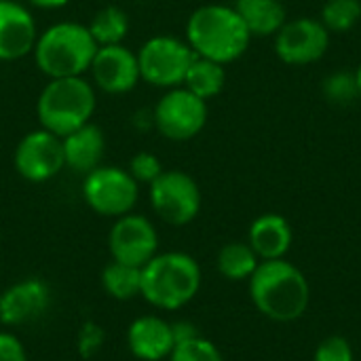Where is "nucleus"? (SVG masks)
<instances>
[{
    "label": "nucleus",
    "instance_id": "nucleus-11",
    "mask_svg": "<svg viewBox=\"0 0 361 361\" xmlns=\"http://www.w3.org/2000/svg\"><path fill=\"white\" fill-rule=\"evenodd\" d=\"M108 250L112 260L142 269L159 254V233L146 216L131 212L112 224Z\"/></svg>",
    "mask_w": 361,
    "mask_h": 361
},
{
    "label": "nucleus",
    "instance_id": "nucleus-16",
    "mask_svg": "<svg viewBox=\"0 0 361 361\" xmlns=\"http://www.w3.org/2000/svg\"><path fill=\"white\" fill-rule=\"evenodd\" d=\"M127 347L142 361L167 360L176 347L173 326L159 315H142L127 328Z\"/></svg>",
    "mask_w": 361,
    "mask_h": 361
},
{
    "label": "nucleus",
    "instance_id": "nucleus-10",
    "mask_svg": "<svg viewBox=\"0 0 361 361\" xmlns=\"http://www.w3.org/2000/svg\"><path fill=\"white\" fill-rule=\"evenodd\" d=\"M13 165L27 182L42 184L53 180L66 167L61 137L42 127L25 133L15 148Z\"/></svg>",
    "mask_w": 361,
    "mask_h": 361
},
{
    "label": "nucleus",
    "instance_id": "nucleus-21",
    "mask_svg": "<svg viewBox=\"0 0 361 361\" xmlns=\"http://www.w3.org/2000/svg\"><path fill=\"white\" fill-rule=\"evenodd\" d=\"M260 258L245 241H231L218 252V273L228 281H250L258 269Z\"/></svg>",
    "mask_w": 361,
    "mask_h": 361
},
{
    "label": "nucleus",
    "instance_id": "nucleus-30",
    "mask_svg": "<svg viewBox=\"0 0 361 361\" xmlns=\"http://www.w3.org/2000/svg\"><path fill=\"white\" fill-rule=\"evenodd\" d=\"M0 361H27L23 343L11 332H0Z\"/></svg>",
    "mask_w": 361,
    "mask_h": 361
},
{
    "label": "nucleus",
    "instance_id": "nucleus-32",
    "mask_svg": "<svg viewBox=\"0 0 361 361\" xmlns=\"http://www.w3.org/2000/svg\"><path fill=\"white\" fill-rule=\"evenodd\" d=\"M355 80H357V89H360V97H361V63H360V68L355 70Z\"/></svg>",
    "mask_w": 361,
    "mask_h": 361
},
{
    "label": "nucleus",
    "instance_id": "nucleus-22",
    "mask_svg": "<svg viewBox=\"0 0 361 361\" xmlns=\"http://www.w3.org/2000/svg\"><path fill=\"white\" fill-rule=\"evenodd\" d=\"M87 27L93 40L97 42V47L123 44V40L129 34V15L123 8L110 4V6L99 8Z\"/></svg>",
    "mask_w": 361,
    "mask_h": 361
},
{
    "label": "nucleus",
    "instance_id": "nucleus-8",
    "mask_svg": "<svg viewBox=\"0 0 361 361\" xmlns=\"http://www.w3.org/2000/svg\"><path fill=\"white\" fill-rule=\"evenodd\" d=\"M150 205L154 214L171 226L190 224L201 212V188L192 176L180 169L163 171L150 184Z\"/></svg>",
    "mask_w": 361,
    "mask_h": 361
},
{
    "label": "nucleus",
    "instance_id": "nucleus-33",
    "mask_svg": "<svg viewBox=\"0 0 361 361\" xmlns=\"http://www.w3.org/2000/svg\"><path fill=\"white\" fill-rule=\"evenodd\" d=\"M0 275H2V264H0Z\"/></svg>",
    "mask_w": 361,
    "mask_h": 361
},
{
    "label": "nucleus",
    "instance_id": "nucleus-23",
    "mask_svg": "<svg viewBox=\"0 0 361 361\" xmlns=\"http://www.w3.org/2000/svg\"><path fill=\"white\" fill-rule=\"evenodd\" d=\"M102 286L114 300H133L142 290V269L112 260L102 271Z\"/></svg>",
    "mask_w": 361,
    "mask_h": 361
},
{
    "label": "nucleus",
    "instance_id": "nucleus-6",
    "mask_svg": "<svg viewBox=\"0 0 361 361\" xmlns=\"http://www.w3.org/2000/svg\"><path fill=\"white\" fill-rule=\"evenodd\" d=\"M135 55L140 78L159 89L182 87L195 59V51L188 47V42L169 34L148 38Z\"/></svg>",
    "mask_w": 361,
    "mask_h": 361
},
{
    "label": "nucleus",
    "instance_id": "nucleus-3",
    "mask_svg": "<svg viewBox=\"0 0 361 361\" xmlns=\"http://www.w3.org/2000/svg\"><path fill=\"white\" fill-rule=\"evenodd\" d=\"M201 267L186 252L157 254L142 267L140 296L159 311H178L201 290Z\"/></svg>",
    "mask_w": 361,
    "mask_h": 361
},
{
    "label": "nucleus",
    "instance_id": "nucleus-5",
    "mask_svg": "<svg viewBox=\"0 0 361 361\" xmlns=\"http://www.w3.org/2000/svg\"><path fill=\"white\" fill-rule=\"evenodd\" d=\"M95 104V89L87 78H51L49 85L40 91L36 114L42 129L63 137L74 129L91 123Z\"/></svg>",
    "mask_w": 361,
    "mask_h": 361
},
{
    "label": "nucleus",
    "instance_id": "nucleus-12",
    "mask_svg": "<svg viewBox=\"0 0 361 361\" xmlns=\"http://www.w3.org/2000/svg\"><path fill=\"white\" fill-rule=\"evenodd\" d=\"M330 47L328 27L313 17L286 21L275 34V53L288 66H309L319 61Z\"/></svg>",
    "mask_w": 361,
    "mask_h": 361
},
{
    "label": "nucleus",
    "instance_id": "nucleus-14",
    "mask_svg": "<svg viewBox=\"0 0 361 361\" xmlns=\"http://www.w3.org/2000/svg\"><path fill=\"white\" fill-rule=\"evenodd\" d=\"M89 72L93 74L95 85L110 95L129 93L142 80L137 55L125 44L99 47L91 61Z\"/></svg>",
    "mask_w": 361,
    "mask_h": 361
},
{
    "label": "nucleus",
    "instance_id": "nucleus-18",
    "mask_svg": "<svg viewBox=\"0 0 361 361\" xmlns=\"http://www.w3.org/2000/svg\"><path fill=\"white\" fill-rule=\"evenodd\" d=\"M294 241V231L290 222L279 214L258 216L247 233V243L260 260L286 258Z\"/></svg>",
    "mask_w": 361,
    "mask_h": 361
},
{
    "label": "nucleus",
    "instance_id": "nucleus-31",
    "mask_svg": "<svg viewBox=\"0 0 361 361\" xmlns=\"http://www.w3.org/2000/svg\"><path fill=\"white\" fill-rule=\"evenodd\" d=\"M70 0H30V4L38 6V8H61L66 6Z\"/></svg>",
    "mask_w": 361,
    "mask_h": 361
},
{
    "label": "nucleus",
    "instance_id": "nucleus-9",
    "mask_svg": "<svg viewBox=\"0 0 361 361\" xmlns=\"http://www.w3.org/2000/svg\"><path fill=\"white\" fill-rule=\"evenodd\" d=\"M159 133L171 142H188L197 137L207 123V102L190 93L186 87L167 89L152 112Z\"/></svg>",
    "mask_w": 361,
    "mask_h": 361
},
{
    "label": "nucleus",
    "instance_id": "nucleus-17",
    "mask_svg": "<svg viewBox=\"0 0 361 361\" xmlns=\"http://www.w3.org/2000/svg\"><path fill=\"white\" fill-rule=\"evenodd\" d=\"M61 148H63L66 167H70L76 173L87 176L89 171L102 165V159L106 152V137L97 125L87 123L74 129L72 133L63 135Z\"/></svg>",
    "mask_w": 361,
    "mask_h": 361
},
{
    "label": "nucleus",
    "instance_id": "nucleus-15",
    "mask_svg": "<svg viewBox=\"0 0 361 361\" xmlns=\"http://www.w3.org/2000/svg\"><path fill=\"white\" fill-rule=\"evenodd\" d=\"M38 38L32 13L13 0H0V61H15L34 51Z\"/></svg>",
    "mask_w": 361,
    "mask_h": 361
},
{
    "label": "nucleus",
    "instance_id": "nucleus-2",
    "mask_svg": "<svg viewBox=\"0 0 361 361\" xmlns=\"http://www.w3.org/2000/svg\"><path fill=\"white\" fill-rule=\"evenodd\" d=\"M252 38L235 6L203 4L186 21V42L195 55L222 66L237 61L247 51Z\"/></svg>",
    "mask_w": 361,
    "mask_h": 361
},
{
    "label": "nucleus",
    "instance_id": "nucleus-4",
    "mask_svg": "<svg viewBox=\"0 0 361 361\" xmlns=\"http://www.w3.org/2000/svg\"><path fill=\"white\" fill-rule=\"evenodd\" d=\"M97 49L99 47L87 25L76 21H59L38 34L34 59L49 80L72 78L82 76L91 68Z\"/></svg>",
    "mask_w": 361,
    "mask_h": 361
},
{
    "label": "nucleus",
    "instance_id": "nucleus-29",
    "mask_svg": "<svg viewBox=\"0 0 361 361\" xmlns=\"http://www.w3.org/2000/svg\"><path fill=\"white\" fill-rule=\"evenodd\" d=\"M104 328L95 322H85L78 330V338H76V347H78V353L80 357L89 360L93 355H97L104 347Z\"/></svg>",
    "mask_w": 361,
    "mask_h": 361
},
{
    "label": "nucleus",
    "instance_id": "nucleus-26",
    "mask_svg": "<svg viewBox=\"0 0 361 361\" xmlns=\"http://www.w3.org/2000/svg\"><path fill=\"white\" fill-rule=\"evenodd\" d=\"M169 361H224L220 349L203 338L201 334L192 336V338H186V341H178L171 355L167 357Z\"/></svg>",
    "mask_w": 361,
    "mask_h": 361
},
{
    "label": "nucleus",
    "instance_id": "nucleus-13",
    "mask_svg": "<svg viewBox=\"0 0 361 361\" xmlns=\"http://www.w3.org/2000/svg\"><path fill=\"white\" fill-rule=\"evenodd\" d=\"M51 288L40 277H25L0 294V324L8 328L40 319L51 307Z\"/></svg>",
    "mask_w": 361,
    "mask_h": 361
},
{
    "label": "nucleus",
    "instance_id": "nucleus-24",
    "mask_svg": "<svg viewBox=\"0 0 361 361\" xmlns=\"http://www.w3.org/2000/svg\"><path fill=\"white\" fill-rule=\"evenodd\" d=\"M361 19V0H326L322 6V23L328 32H349Z\"/></svg>",
    "mask_w": 361,
    "mask_h": 361
},
{
    "label": "nucleus",
    "instance_id": "nucleus-25",
    "mask_svg": "<svg viewBox=\"0 0 361 361\" xmlns=\"http://www.w3.org/2000/svg\"><path fill=\"white\" fill-rule=\"evenodd\" d=\"M322 91H324V97L330 104H334V106H351L360 97L355 72L336 70V72L328 74L324 78V82H322Z\"/></svg>",
    "mask_w": 361,
    "mask_h": 361
},
{
    "label": "nucleus",
    "instance_id": "nucleus-19",
    "mask_svg": "<svg viewBox=\"0 0 361 361\" xmlns=\"http://www.w3.org/2000/svg\"><path fill=\"white\" fill-rule=\"evenodd\" d=\"M235 11L245 21L252 36H275L288 21L281 0H235Z\"/></svg>",
    "mask_w": 361,
    "mask_h": 361
},
{
    "label": "nucleus",
    "instance_id": "nucleus-1",
    "mask_svg": "<svg viewBox=\"0 0 361 361\" xmlns=\"http://www.w3.org/2000/svg\"><path fill=\"white\" fill-rule=\"evenodd\" d=\"M247 283L254 307L273 322H296L309 309L311 286L305 273L286 258L260 260Z\"/></svg>",
    "mask_w": 361,
    "mask_h": 361
},
{
    "label": "nucleus",
    "instance_id": "nucleus-7",
    "mask_svg": "<svg viewBox=\"0 0 361 361\" xmlns=\"http://www.w3.org/2000/svg\"><path fill=\"white\" fill-rule=\"evenodd\" d=\"M85 203L104 218H121L131 214L140 199V184L127 169L99 165L82 180Z\"/></svg>",
    "mask_w": 361,
    "mask_h": 361
},
{
    "label": "nucleus",
    "instance_id": "nucleus-27",
    "mask_svg": "<svg viewBox=\"0 0 361 361\" xmlns=\"http://www.w3.org/2000/svg\"><path fill=\"white\" fill-rule=\"evenodd\" d=\"M127 171L131 173V178H133L137 184H148V186H150L165 169H163V165H161V161H159L157 154L142 150V152H137L135 157H131L129 169H127Z\"/></svg>",
    "mask_w": 361,
    "mask_h": 361
},
{
    "label": "nucleus",
    "instance_id": "nucleus-28",
    "mask_svg": "<svg viewBox=\"0 0 361 361\" xmlns=\"http://www.w3.org/2000/svg\"><path fill=\"white\" fill-rule=\"evenodd\" d=\"M313 361H355V357H353L351 343L347 338L328 336L317 345L313 353Z\"/></svg>",
    "mask_w": 361,
    "mask_h": 361
},
{
    "label": "nucleus",
    "instance_id": "nucleus-20",
    "mask_svg": "<svg viewBox=\"0 0 361 361\" xmlns=\"http://www.w3.org/2000/svg\"><path fill=\"white\" fill-rule=\"evenodd\" d=\"M224 85H226V70H224V66L218 63V61H212V59L195 55L182 87H186L190 93H195L197 97L207 102V99L220 95Z\"/></svg>",
    "mask_w": 361,
    "mask_h": 361
}]
</instances>
